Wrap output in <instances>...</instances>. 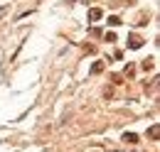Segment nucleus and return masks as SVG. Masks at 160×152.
<instances>
[{
	"instance_id": "f257e3e1",
	"label": "nucleus",
	"mask_w": 160,
	"mask_h": 152,
	"mask_svg": "<svg viewBox=\"0 0 160 152\" xmlns=\"http://www.w3.org/2000/svg\"><path fill=\"white\" fill-rule=\"evenodd\" d=\"M89 17H91V20H99L101 17V10H91V12H89Z\"/></svg>"
}]
</instances>
